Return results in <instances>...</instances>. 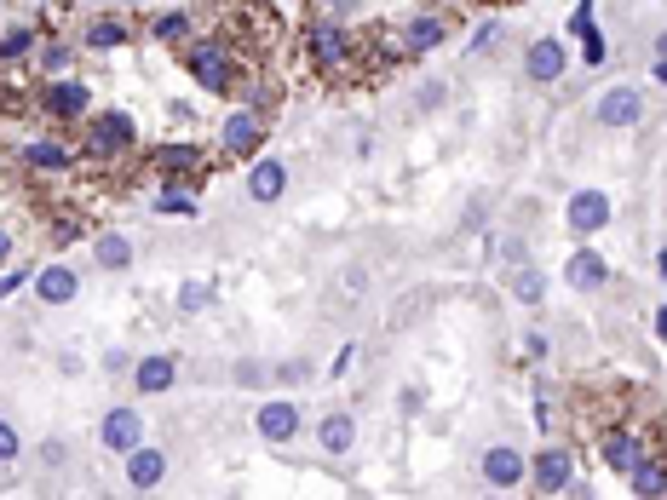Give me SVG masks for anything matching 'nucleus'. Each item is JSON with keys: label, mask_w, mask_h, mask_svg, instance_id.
I'll list each match as a JSON object with an SVG mask.
<instances>
[{"label": "nucleus", "mask_w": 667, "mask_h": 500, "mask_svg": "<svg viewBox=\"0 0 667 500\" xmlns=\"http://www.w3.org/2000/svg\"><path fill=\"white\" fill-rule=\"evenodd\" d=\"M627 478H633V495H667V466L662 460H639Z\"/></svg>", "instance_id": "obj_27"}, {"label": "nucleus", "mask_w": 667, "mask_h": 500, "mask_svg": "<svg viewBox=\"0 0 667 500\" xmlns=\"http://www.w3.org/2000/svg\"><path fill=\"white\" fill-rule=\"evenodd\" d=\"M512 299L518 305H541L547 299V276L535 271V265H512Z\"/></svg>", "instance_id": "obj_25"}, {"label": "nucleus", "mask_w": 667, "mask_h": 500, "mask_svg": "<svg viewBox=\"0 0 667 500\" xmlns=\"http://www.w3.org/2000/svg\"><path fill=\"white\" fill-rule=\"evenodd\" d=\"M524 69H529V81H558L570 69V46L558 41V35H535L524 52Z\"/></svg>", "instance_id": "obj_9"}, {"label": "nucleus", "mask_w": 667, "mask_h": 500, "mask_svg": "<svg viewBox=\"0 0 667 500\" xmlns=\"http://www.w3.org/2000/svg\"><path fill=\"white\" fill-rule=\"evenodd\" d=\"M213 305V288L207 282H184L179 288V311H207Z\"/></svg>", "instance_id": "obj_31"}, {"label": "nucleus", "mask_w": 667, "mask_h": 500, "mask_svg": "<svg viewBox=\"0 0 667 500\" xmlns=\"http://www.w3.org/2000/svg\"><path fill=\"white\" fill-rule=\"evenodd\" d=\"M23 161H29L35 173H64V167H69V144L41 138V144H29V150H23Z\"/></svg>", "instance_id": "obj_23"}, {"label": "nucleus", "mask_w": 667, "mask_h": 500, "mask_svg": "<svg viewBox=\"0 0 667 500\" xmlns=\"http://www.w3.org/2000/svg\"><path fill=\"white\" fill-rule=\"evenodd\" d=\"M98 443H104L110 455H133L138 443H144V414L138 409H110L98 420Z\"/></svg>", "instance_id": "obj_5"}, {"label": "nucleus", "mask_w": 667, "mask_h": 500, "mask_svg": "<svg viewBox=\"0 0 667 500\" xmlns=\"http://www.w3.org/2000/svg\"><path fill=\"white\" fill-rule=\"evenodd\" d=\"M564 282H570L575 294H598V288L610 282V259L598 248H575L570 259H564Z\"/></svg>", "instance_id": "obj_10"}, {"label": "nucleus", "mask_w": 667, "mask_h": 500, "mask_svg": "<svg viewBox=\"0 0 667 500\" xmlns=\"http://www.w3.org/2000/svg\"><path fill=\"white\" fill-rule=\"evenodd\" d=\"M443 35H449V18H437V12H420V18L403 29V52H409V58H414V52H432Z\"/></svg>", "instance_id": "obj_19"}, {"label": "nucleus", "mask_w": 667, "mask_h": 500, "mask_svg": "<svg viewBox=\"0 0 667 500\" xmlns=\"http://www.w3.org/2000/svg\"><path fill=\"white\" fill-rule=\"evenodd\" d=\"M92 259H98L104 271H127V265H133V242L104 230V236H92Z\"/></svg>", "instance_id": "obj_22"}, {"label": "nucleus", "mask_w": 667, "mask_h": 500, "mask_svg": "<svg viewBox=\"0 0 667 500\" xmlns=\"http://www.w3.org/2000/svg\"><path fill=\"white\" fill-rule=\"evenodd\" d=\"M75 236H81L75 219H52V242H75Z\"/></svg>", "instance_id": "obj_34"}, {"label": "nucleus", "mask_w": 667, "mask_h": 500, "mask_svg": "<svg viewBox=\"0 0 667 500\" xmlns=\"http://www.w3.org/2000/svg\"><path fill=\"white\" fill-rule=\"evenodd\" d=\"M18 455H23L18 426H12V420H0V460H18Z\"/></svg>", "instance_id": "obj_32"}, {"label": "nucleus", "mask_w": 667, "mask_h": 500, "mask_svg": "<svg viewBox=\"0 0 667 500\" xmlns=\"http://www.w3.org/2000/svg\"><path fill=\"white\" fill-rule=\"evenodd\" d=\"M75 294H81V276L69 271V265H46V271H35V299H41V305H69Z\"/></svg>", "instance_id": "obj_16"}, {"label": "nucleus", "mask_w": 667, "mask_h": 500, "mask_svg": "<svg viewBox=\"0 0 667 500\" xmlns=\"http://www.w3.org/2000/svg\"><path fill=\"white\" fill-rule=\"evenodd\" d=\"M259 138H265V115L253 110V104H242V110L225 115V133H219L225 156H253V150H259Z\"/></svg>", "instance_id": "obj_6"}, {"label": "nucleus", "mask_w": 667, "mask_h": 500, "mask_svg": "<svg viewBox=\"0 0 667 500\" xmlns=\"http://www.w3.org/2000/svg\"><path fill=\"white\" fill-rule=\"evenodd\" d=\"M150 161H156V173H167L173 184H196V173H202V150H196V144H156Z\"/></svg>", "instance_id": "obj_12"}, {"label": "nucleus", "mask_w": 667, "mask_h": 500, "mask_svg": "<svg viewBox=\"0 0 667 500\" xmlns=\"http://www.w3.org/2000/svg\"><path fill=\"white\" fill-rule=\"evenodd\" d=\"M529 483L541 489V495H564L575 483V460H570V449L564 443H547L541 455L529 460Z\"/></svg>", "instance_id": "obj_4"}, {"label": "nucleus", "mask_w": 667, "mask_h": 500, "mask_svg": "<svg viewBox=\"0 0 667 500\" xmlns=\"http://www.w3.org/2000/svg\"><path fill=\"white\" fill-rule=\"evenodd\" d=\"M41 110L52 115V121H81V115L92 110V98H87V87H81V81H52V87H46V98H41Z\"/></svg>", "instance_id": "obj_13"}, {"label": "nucleus", "mask_w": 667, "mask_h": 500, "mask_svg": "<svg viewBox=\"0 0 667 500\" xmlns=\"http://www.w3.org/2000/svg\"><path fill=\"white\" fill-rule=\"evenodd\" d=\"M656 52H662V58H667V29H662V35H656Z\"/></svg>", "instance_id": "obj_42"}, {"label": "nucleus", "mask_w": 667, "mask_h": 500, "mask_svg": "<svg viewBox=\"0 0 667 500\" xmlns=\"http://www.w3.org/2000/svg\"><path fill=\"white\" fill-rule=\"evenodd\" d=\"M328 6H334V18H345V12H357L363 0H328Z\"/></svg>", "instance_id": "obj_38"}, {"label": "nucleus", "mask_w": 667, "mask_h": 500, "mask_svg": "<svg viewBox=\"0 0 667 500\" xmlns=\"http://www.w3.org/2000/svg\"><path fill=\"white\" fill-rule=\"evenodd\" d=\"M288 196V161H276V156H259L248 167V202L253 207H271Z\"/></svg>", "instance_id": "obj_8"}, {"label": "nucleus", "mask_w": 667, "mask_h": 500, "mask_svg": "<svg viewBox=\"0 0 667 500\" xmlns=\"http://www.w3.org/2000/svg\"><path fill=\"white\" fill-rule=\"evenodd\" d=\"M662 276H667V253H662Z\"/></svg>", "instance_id": "obj_43"}, {"label": "nucleus", "mask_w": 667, "mask_h": 500, "mask_svg": "<svg viewBox=\"0 0 667 500\" xmlns=\"http://www.w3.org/2000/svg\"><path fill=\"white\" fill-rule=\"evenodd\" d=\"M305 46H311V69H322V75H334V69H345V58H351V41H345V23H340V18H322V23H311V35H305Z\"/></svg>", "instance_id": "obj_3"}, {"label": "nucleus", "mask_w": 667, "mask_h": 500, "mask_svg": "<svg viewBox=\"0 0 667 500\" xmlns=\"http://www.w3.org/2000/svg\"><path fill=\"white\" fill-rule=\"evenodd\" d=\"M156 213H173V219H190V213H196V196H190L184 184H173V190H161V196H156Z\"/></svg>", "instance_id": "obj_29"}, {"label": "nucleus", "mask_w": 667, "mask_h": 500, "mask_svg": "<svg viewBox=\"0 0 667 500\" xmlns=\"http://www.w3.org/2000/svg\"><path fill=\"white\" fill-rule=\"evenodd\" d=\"M173 380H179V363H173V357H144V363L133 368V386L150 391V397H156V391H173Z\"/></svg>", "instance_id": "obj_20"}, {"label": "nucleus", "mask_w": 667, "mask_h": 500, "mask_svg": "<svg viewBox=\"0 0 667 500\" xmlns=\"http://www.w3.org/2000/svg\"><path fill=\"white\" fill-rule=\"evenodd\" d=\"M610 213H616V207H610L604 190H575L570 207H564V225H570L575 236H593V230L610 225Z\"/></svg>", "instance_id": "obj_7"}, {"label": "nucleus", "mask_w": 667, "mask_h": 500, "mask_svg": "<svg viewBox=\"0 0 667 500\" xmlns=\"http://www.w3.org/2000/svg\"><path fill=\"white\" fill-rule=\"evenodd\" d=\"M317 443L328 449V455H351V443H357V420L351 414H328L317 426Z\"/></svg>", "instance_id": "obj_21"}, {"label": "nucleus", "mask_w": 667, "mask_h": 500, "mask_svg": "<svg viewBox=\"0 0 667 500\" xmlns=\"http://www.w3.org/2000/svg\"><path fill=\"white\" fill-rule=\"evenodd\" d=\"M127 35H133V29H127V18H92L81 41H87L92 52H110V46H121Z\"/></svg>", "instance_id": "obj_24"}, {"label": "nucleus", "mask_w": 667, "mask_h": 500, "mask_svg": "<svg viewBox=\"0 0 667 500\" xmlns=\"http://www.w3.org/2000/svg\"><path fill=\"white\" fill-rule=\"evenodd\" d=\"M6 259H12V230L0 225V265H6Z\"/></svg>", "instance_id": "obj_39"}, {"label": "nucleus", "mask_w": 667, "mask_h": 500, "mask_svg": "<svg viewBox=\"0 0 667 500\" xmlns=\"http://www.w3.org/2000/svg\"><path fill=\"white\" fill-rule=\"evenodd\" d=\"M581 52H587V64H604V35H598V29H593V35H587V46H581Z\"/></svg>", "instance_id": "obj_37"}, {"label": "nucleus", "mask_w": 667, "mask_h": 500, "mask_svg": "<svg viewBox=\"0 0 667 500\" xmlns=\"http://www.w3.org/2000/svg\"><path fill=\"white\" fill-rule=\"evenodd\" d=\"M644 115V92L639 87H610L604 98H598V121L604 127H633Z\"/></svg>", "instance_id": "obj_14"}, {"label": "nucleus", "mask_w": 667, "mask_h": 500, "mask_svg": "<svg viewBox=\"0 0 667 500\" xmlns=\"http://www.w3.org/2000/svg\"><path fill=\"white\" fill-rule=\"evenodd\" d=\"M570 29H575V35H581V41H587V35H593V29H598V23H593V0H581V6H575Z\"/></svg>", "instance_id": "obj_33"}, {"label": "nucleus", "mask_w": 667, "mask_h": 500, "mask_svg": "<svg viewBox=\"0 0 667 500\" xmlns=\"http://www.w3.org/2000/svg\"><path fill=\"white\" fill-rule=\"evenodd\" d=\"M656 81H662V87H667V58H656Z\"/></svg>", "instance_id": "obj_41"}, {"label": "nucleus", "mask_w": 667, "mask_h": 500, "mask_svg": "<svg viewBox=\"0 0 667 500\" xmlns=\"http://www.w3.org/2000/svg\"><path fill=\"white\" fill-rule=\"evenodd\" d=\"M184 69H190V81L207 87V92H230V87H236V75H242L236 52H230L225 41H213V35H202V41L184 46Z\"/></svg>", "instance_id": "obj_1"}, {"label": "nucleus", "mask_w": 667, "mask_h": 500, "mask_svg": "<svg viewBox=\"0 0 667 500\" xmlns=\"http://www.w3.org/2000/svg\"><path fill=\"white\" fill-rule=\"evenodd\" d=\"M656 334H662V340H667V305H662V311H656Z\"/></svg>", "instance_id": "obj_40"}, {"label": "nucleus", "mask_w": 667, "mask_h": 500, "mask_svg": "<svg viewBox=\"0 0 667 500\" xmlns=\"http://www.w3.org/2000/svg\"><path fill=\"white\" fill-rule=\"evenodd\" d=\"M127 150H133V121H127L121 110L92 115V121H87V156L115 161V156H127Z\"/></svg>", "instance_id": "obj_2"}, {"label": "nucleus", "mask_w": 667, "mask_h": 500, "mask_svg": "<svg viewBox=\"0 0 667 500\" xmlns=\"http://www.w3.org/2000/svg\"><path fill=\"white\" fill-rule=\"evenodd\" d=\"M190 29H196L190 12H161V18L150 23V35H156V41H190Z\"/></svg>", "instance_id": "obj_28"}, {"label": "nucleus", "mask_w": 667, "mask_h": 500, "mask_svg": "<svg viewBox=\"0 0 667 500\" xmlns=\"http://www.w3.org/2000/svg\"><path fill=\"white\" fill-rule=\"evenodd\" d=\"M69 64H75V52H69V46H41V69L52 75V81H64Z\"/></svg>", "instance_id": "obj_30"}, {"label": "nucleus", "mask_w": 667, "mask_h": 500, "mask_svg": "<svg viewBox=\"0 0 667 500\" xmlns=\"http://www.w3.org/2000/svg\"><path fill=\"white\" fill-rule=\"evenodd\" d=\"M23 282H29V271H6V276H0V299H12Z\"/></svg>", "instance_id": "obj_35"}, {"label": "nucleus", "mask_w": 667, "mask_h": 500, "mask_svg": "<svg viewBox=\"0 0 667 500\" xmlns=\"http://www.w3.org/2000/svg\"><path fill=\"white\" fill-rule=\"evenodd\" d=\"M495 253H501L506 265H524V242H495Z\"/></svg>", "instance_id": "obj_36"}, {"label": "nucleus", "mask_w": 667, "mask_h": 500, "mask_svg": "<svg viewBox=\"0 0 667 500\" xmlns=\"http://www.w3.org/2000/svg\"><path fill=\"white\" fill-rule=\"evenodd\" d=\"M161 478H167V455H161V449H144V443H138L133 455H127V483H133L138 495H150V489H156Z\"/></svg>", "instance_id": "obj_17"}, {"label": "nucleus", "mask_w": 667, "mask_h": 500, "mask_svg": "<svg viewBox=\"0 0 667 500\" xmlns=\"http://www.w3.org/2000/svg\"><path fill=\"white\" fill-rule=\"evenodd\" d=\"M529 478V460L512 449V443H495L489 455H483V483L489 489H518V483Z\"/></svg>", "instance_id": "obj_11"}, {"label": "nucleus", "mask_w": 667, "mask_h": 500, "mask_svg": "<svg viewBox=\"0 0 667 500\" xmlns=\"http://www.w3.org/2000/svg\"><path fill=\"white\" fill-rule=\"evenodd\" d=\"M29 52H35V29H29V23H12V29L0 35V64H23Z\"/></svg>", "instance_id": "obj_26"}, {"label": "nucleus", "mask_w": 667, "mask_h": 500, "mask_svg": "<svg viewBox=\"0 0 667 500\" xmlns=\"http://www.w3.org/2000/svg\"><path fill=\"white\" fill-rule=\"evenodd\" d=\"M253 426H259V437H265V443H288V437H299V409L276 397V403H265V409L253 414Z\"/></svg>", "instance_id": "obj_15"}, {"label": "nucleus", "mask_w": 667, "mask_h": 500, "mask_svg": "<svg viewBox=\"0 0 667 500\" xmlns=\"http://www.w3.org/2000/svg\"><path fill=\"white\" fill-rule=\"evenodd\" d=\"M598 449H604V466H610V472H633V466L644 460V437L621 426V432H610Z\"/></svg>", "instance_id": "obj_18"}]
</instances>
